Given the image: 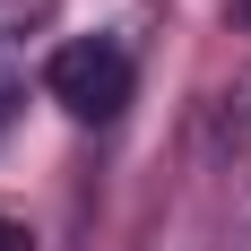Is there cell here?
<instances>
[{
    "mask_svg": "<svg viewBox=\"0 0 251 251\" xmlns=\"http://www.w3.org/2000/svg\"><path fill=\"white\" fill-rule=\"evenodd\" d=\"M156 251H191V243H182V234H156Z\"/></svg>",
    "mask_w": 251,
    "mask_h": 251,
    "instance_id": "4",
    "label": "cell"
},
{
    "mask_svg": "<svg viewBox=\"0 0 251 251\" xmlns=\"http://www.w3.org/2000/svg\"><path fill=\"white\" fill-rule=\"evenodd\" d=\"M0 251H26V226H18V217H0Z\"/></svg>",
    "mask_w": 251,
    "mask_h": 251,
    "instance_id": "3",
    "label": "cell"
},
{
    "mask_svg": "<svg viewBox=\"0 0 251 251\" xmlns=\"http://www.w3.org/2000/svg\"><path fill=\"white\" fill-rule=\"evenodd\" d=\"M44 87H52V104H61V113H78V122H113V113L130 104V52L104 44V35H78V44L52 52Z\"/></svg>",
    "mask_w": 251,
    "mask_h": 251,
    "instance_id": "1",
    "label": "cell"
},
{
    "mask_svg": "<svg viewBox=\"0 0 251 251\" xmlns=\"http://www.w3.org/2000/svg\"><path fill=\"white\" fill-rule=\"evenodd\" d=\"M217 130H226V191H234V208L251 217V78H243V87L226 96Z\"/></svg>",
    "mask_w": 251,
    "mask_h": 251,
    "instance_id": "2",
    "label": "cell"
}]
</instances>
